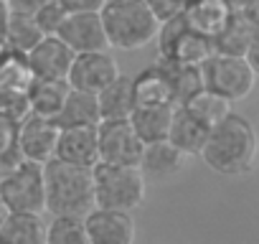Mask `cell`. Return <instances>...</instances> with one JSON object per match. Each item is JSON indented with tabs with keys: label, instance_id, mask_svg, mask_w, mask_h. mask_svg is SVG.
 <instances>
[{
	"label": "cell",
	"instance_id": "cell-1",
	"mask_svg": "<svg viewBox=\"0 0 259 244\" xmlns=\"http://www.w3.org/2000/svg\"><path fill=\"white\" fill-rule=\"evenodd\" d=\"M203 163L219 176H246L256 163V133L241 114H226L208 130L201 148Z\"/></svg>",
	"mask_w": 259,
	"mask_h": 244
},
{
	"label": "cell",
	"instance_id": "cell-2",
	"mask_svg": "<svg viewBox=\"0 0 259 244\" xmlns=\"http://www.w3.org/2000/svg\"><path fill=\"white\" fill-rule=\"evenodd\" d=\"M44 193L46 211L84 216L94 206V181L92 168L71 166L59 158L46 160L44 166Z\"/></svg>",
	"mask_w": 259,
	"mask_h": 244
},
{
	"label": "cell",
	"instance_id": "cell-3",
	"mask_svg": "<svg viewBox=\"0 0 259 244\" xmlns=\"http://www.w3.org/2000/svg\"><path fill=\"white\" fill-rule=\"evenodd\" d=\"M107 44L119 51H135L155 41L158 21L145 0H107L99 8Z\"/></svg>",
	"mask_w": 259,
	"mask_h": 244
},
{
	"label": "cell",
	"instance_id": "cell-4",
	"mask_svg": "<svg viewBox=\"0 0 259 244\" xmlns=\"http://www.w3.org/2000/svg\"><path fill=\"white\" fill-rule=\"evenodd\" d=\"M94 206L135 211L145 204L148 181L138 166H117V163H94Z\"/></svg>",
	"mask_w": 259,
	"mask_h": 244
},
{
	"label": "cell",
	"instance_id": "cell-5",
	"mask_svg": "<svg viewBox=\"0 0 259 244\" xmlns=\"http://www.w3.org/2000/svg\"><path fill=\"white\" fill-rule=\"evenodd\" d=\"M201 84L229 102L246 99L256 84V64H251L246 56L213 51L201 64Z\"/></svg>",
	"mask_w": 259,
	"mask_h": 244
},
{
	"label": "cell",
	"instance_id": "cell-6",
	"mask_svg": "<svg viewBox=\"0 0 259 244\" xmlns=\"http://www.w3.org/2000/svg\"><path fill=\"white\" fill-rule=\"evenodd\" d=\"M0 198L8 211L18 214H44V168L31 160H18L0 173Z\"/></svg>",
	"mask_w": 259,
	"mask_h": 244
},
{
	"label": "cell",
	"instance_id": "cell-7",
	"mask_svg": "<svg viewBox=\"0 0 259 244\" xmlns=\"http://www.w3.org/2000/svg\"><path fill=\"white\" fill-rule=\"evenodd\" d=\"M158 46H160V56H168V59H176L181 64H188V66H198L213 54V44L211 38L196 33L188 28L183 13L163 21L158 26Z\"/></svg>",
	"mask_w": 259,
	"mask_h": 244
},
{
	"label": "cell",
	"instance_id": "cell-8",
	"mask_svg": "<svg viewBox=\"0 0 259 244\" xmlns=\"http://www.w3.org/2000/svg\"><path fill=\"white\" fill-rule=\"evenodd\" d=\"M143 140L133 130L130 119H99L97 125V163L138 166L143 155Z\"/></svg>",
	"mask_w": 259,
	"mask_h": 244
},
{
	"label": "cell",
	"instance_id": "cell-9",
	"mask_svg": "<svg viewBox=\"0 0 259 244\" xmlns=\"http://www.w3.org/2000/svg\"><path fill=\"white\" fill-rule=\"evenodd\" d=\"M56 138H59V125L51 117L26 112V117L18 119L16 148H18V155L23 160H31L38 166L51 160L56 153Z\"/></svg>",
	"mask_w": 259,
	"mask_h": 244
},
{
	"label": "cell",
	"instance_id": "cell-10",
	"mask_svg": "<svg viewBox=\"0 0 259 244\" xmlns=\"http://www.w3.org/2000/svg\"><path fill=\"white\" fill-rule=\"evenodd\" d=\"M84 229L89 244H133L138 234L133 211L104 206H92L84 214Z\"/></svg>",
	"mask_w": 259,
	"mask_h": 244
},
{
	"label": "cell",
	"instance_id": "cell-11",
	"mask_svg": "<svg viewBox=\"0 0 259 244\" xmlns=\"http://www.w3.org/2000/svg\"><path fill=\"white\" fill-rule=\"evenodd\" d=\"M119 74L117 61L107 54V49L99 51H84V54H74L69 71H66V82L74 89L81 92H92L97 94L102 87H107L114 76Z\"/></svg>",
	"mask_w": 259,
	"mask_h": 244
},
{
	"label": "cell",
	"instance_id": "cell-12",
	"mask_svg": "<svg viewBox=\"0 0 259 244\" xmlns=\"http://www.w3.org/2000/svg\"><path fill=\"white\" fill-rule=\"evenodd\" d=\"M56 36L74 54L109 49L107 36H104V26H102V18H99V11H71V13H66V18L61 21Z\"/></svg>",
	"mask_w": 259,
	"mask_h": 244
},
{
	"label": "cell",
	"instance_id": "cell-13",
	"mask_svg": "<svg viewBox=\"0 0 259 244\" xmlns=\"http://www.w3.org/2000/svg\"><path fill=\"white\" fill-rule=\"evenodd\" d=\"M256 38H259V28H256V8H241L231 13L226 28L211 41L213 51L221 54H234V56H246L251 64L256 56Z\"/></svg>",
	"mask_w": 259,
	"mask_h": 244
},
{
	"label": "cell",
	"instance_id": "cell-14",
	"mask_svg": "<svg viewBox=\"0 0 259 244\" xmlns=\"http://www.w3.org/2000/svg\"><path fill=\"white\" fill-rule=\"evenodd\" d=\"M186 163H188V155L183 150H178L168 138H163V140L143 145V155H140L138 168L143 171L145 181L170 183L173 178H178L186 171Z\"/></svg>",
	"mask_w": 259,
	"mask_h": 244
},
{
	"label": "cell",
	"instance_id": "cell-15",
	"mask_svg": "<svg viewBox=\"0 0 259 244\" xmlns=\"http://www.w3.org/2000/svg\"><path fill=\"white\" fill-rule=\"evenodd\" d=\"M74 51L59 36H41L28 51L26 61L33 79H66Z\"/></svg>",
	"mask_w": 259,
	"mask_h": 244
},
{
	"label": "cell",
	"instance_id": "cell-16",
	"mask_svg": "<svg viewBox=\"0 0 259 244\" xmlns=\"http://www.w3.org/2000/svg\"><path fill=\"white\" fill-rule=\"evenodd\" d=\"M54 158H59L64 163H71V166L92 168L99 160V155H97V125L59 128Z\"/></svg>",
	"mask_w": 259,
	"mask_h": 244
},
{
	"label": "cell",
	"instance_id": "cell-17",
	"mask_svg": "<svg viewBox=\"0 0 259 244\" xmlns=\"http://www.w3.org/2000/svg\"><path fill=\"white\" fill-rule=\"evenodd\" d=\"M231 13H234V6L229 0H186L183 6V18L188 28L211 41L226 28Z\"/></svg>",
	"mask_w": 259,
	"mask_h": 244
},
{
	"label": "cell",
	"instance_id": "cell-18",
	"mask_svg": "<svg viewBox=\"0 0 259 244\" xmlns=\"http://www.w3.org/2000/svg\"><path fill=\"white\" fill-rule=\"evenodd\" d=\"M211 128H206L201 119H196L183 104H173V114H170V128H168V140L183 150L188 158L201 155V148L206 143Z\"/></svg>",
	"mask_w": 259,
	"mask_h": 244
},
{
	"label": "cell",
	"instance_id": "cell-19",
	"mask_svg": "<svg viewBox=\"0 0 259 244\" xmlns=\"http://www.w3.org/2000/svg\"><path fill=\"white\" fill-rule=\"evenodd\" d=\"M33 82L26 54L6 49L0 51V97L3 99H26V89Z\"/></svg>",
	"mask_w": 259,
	"mask_h": 244
},
{
	"label": "cell",
	"instance_id": "cell-20",
	"mask_svg": "<svg viewBox=\"0 0 259 244\" xmlns=\"http://www.w3.org/2000/svg\"><path fill=\"white\" fill-rule=\"evenodd\" d=\"M99 104H97V94L92 92H81L69 87L66 99L61 104V109L56 112L54 122L59 128H79V125H99Z\"/></svg>",
	"mask_w": 259,
	"mask_h": 244
},
{
	"label": "cell",
	"instance_id": "cell-21",
	"mask_svg": "<svg viewBox=\"0 0 259 244\" xmlns=\"http://www.w3.org/2000/svg\"><path fill=\"white\" fill-rule=\"evenodd\" d=\"M69 92L66 79H33L26 89V112L41 117H56Z\"/></svg>",
	"mask_w": 259,
	"mask_h": 244
},
{
	"label": "cell",
	"instance_id": "cell-22",
	"mask_svg": "<svg viewBox=\"0 0 259 244\" xmlns=\"http://www.w3.org/2000/svg\"><path fill=\"white\" fill-rule=\"evenodd\" d=\"M97 104L102 119H127L133 112V79L117 74L107 87L97 92Z\"/></svg>",
	"mask_w": 259,
	"mask_h": 244
},
{
	"label": "cell",
	"instance_id": "cell-23",
	"mask_svg": "<svg viewBox=\"0 0 259 244\" xmlns=\"http://www.w3.org/2000/svg\"><path fill=\"white\" fill-rule=\"evenodd\" d=\"M0 241L6 244H46V224L41 214L8 211L0 224Z\"/></svg>",
	"mask_w": 259,
	"mask_h": 244
},
{
	"label": "cell",
	"instance_id": "cell-24",
	"mask_svg": "<svg viewBox=\"0 0 259 244\" xmlns=\"http://www.w3.org/2000/svg\"><path fill=\"white\" fill-rule=\"evenodd\" d=\"M170 114H173V104H155V107H133L130 112V125L138 133V138L143 143H155L168 138V128H170Z\"/></svg>",
	"mask_w": 259,
	"mask_h": 244
},
{
	"label": "cell",
	"instance_id": "cell-25",
	"mask_svg": "<svg viewBox=\"0 0 259 244\" xmlns=\"http://www.w3.org/2000/svg\"><path fill=\"white\" fill-rule=\"evenodd\" d=\"M133 102L135 107H155V104H176L168 79L158 66L140 71L133 79Z\"/></svg>",
	"mask_w": 259,
	"mask_h": 244
},
{
	"label": "cell",
	"instance_id": "cell-26",
	"mask_svg": "<svg viewBox=\"0 0 259 244\" xmlns=\"http://www.w3.org/2000/svg\"><path fill=\"white\" fill-rule=\"evenodd\" d=\"M178 104H183L196 119L203 122L206 128H213L216 122H221L226 114H231V102H229L226 97L211 92L208 87H198L193 94H188V97H186L183 102H178Z\"/></svg>",
	"mask_w": 259,
	"mask_h": 244
},
{
	"label": "cell",
	"instance_id": "cell-27",
	"mask_svg": "<svg viewBox=\"0 0 259 244\" xmlns=\"http://www.w3.org/2000/svg\"><path fill=\"white\" fill-rule=\"evenodd\" d=\"M41 28L36 26L31 13H18V11H8L6 23H3V46L26 54L38 38H41Z\"/></svg>",
	"mask_w": 259,
	"mask_h": 244
},
{
	"label": "cell",
	"instance_id": "cell-28",
	"mask_svg": "<svg viewBox=\"0 0 259 244\" xmlns=\"http://www.w3.org/2000/svg\"><path fill=\"white\" fill-rule=\"evenodd\" d=\"M155 66H158V69L163 71V76L168 79L176 104L183 102L188 94H193L198 87H203V84H201V69H198V66H188V64H181V61L168 59V56H160Z\"/></svg>",
	"mask_w": 259,
	"mask_h": 244
},
{
	"label": "cell",
	"instance_id": "cell-29",
	"mask_svg": "<svg viewBox=\"0 0 259 244\" xmlns=\"http://www.w3.org/2000/svg\"><path fill=\"white\" fill-rule=\"evenodd\" d=\"M46 244H89L84 216L54 214L51 224H46Z\"/></svg>",
	"mask_w": 259,
	"mask_h": 244
},
{
	"label": "cell",
	"instance_id": "cell-30",
	"mask_svg": "<svg viewBox=\"0 0 259 244\" xmlns=\"http://www.w3.org/2000/svg\"><path fill=\"white\" fill-rule=\"evenodd\" d=\"M16 135H18V117L0 112V166H6V168L21 160L18 148H16Z\"/></svg>",
	"mask_w": 259,
	"mask_h": 244
},
{
	"label": "cell",
	"instance_id": "cell-31",
	"mask_svg": "<svg viewBox=\"0 0 259 244\" xmlns=\"http://www.w3.org/2000/svg\"><path fill=\"white\" fill-rule=\"evenodd\" d=\"M66 13L69 11L59 3V0H51V3L41 6L38 11H33L31 16H33V21H36V26L41 28L44 36H56V31H59L61 21L66 18Z\"/></svg>",
	"mask_w": 259,
	"mask_h": 244
},
{
	"label": "cell",
	"instance_id": "cell-32",
	"mask_svg": "<svg viewBox=\"0 0 259 244\" xmlns=\"http://www.w3.org/2000/svg\"><path fill=\"white\" fill-rule=\"evenodd\" d=\"M145 6L150 8V13L155 16L158 23L183 13V6H186V0H145Z\"/></svg>",
	"mask_w": 259,
	"mask_h": 244
},
{
	"label": "cell",
	"instance_id": "cell-33",
	"mask_svg": "<svg viewBox=\"0 0 259 244\" xmlns=\"http://www.w3.org/2000/svg\"><path fill=\"white\" fill-rule=\"evenodd\" d=\"M59 3L71 13V11H99L107 0H59Z\"/></svg>",
	"mask_w": 259,
	"mask_h": 244
},
{
	"label": "cell",
	"instance_id": "cell-34",
	"mask_svg": "<svg viewBox=\"0 0 259 244\" xmlns=\"http://www.w3.org/2000/svg\"><path fill=\"white\" fill-rule=\"evenodd\" d=\"M46 3H51V0H6L8 11H18V13H33Z\"/></svg>",
	"mask_w": 259,
	"mask_h": 244
},
{
	"label": "cell",
	"instance_id": "cell-35",
	"mask_svg": "<svg viewBox=\"0 0 259 244\" xmlns=\"http://www.w3.org/2000/svg\"><path fill=\"white\" fill-rule=\"evenodd\" d=\"M6 16H8V6H6V0H0V46H3V23H6Z\"/></svg>",
	"mask_w": 259,
	"mask_h": 244
},
{
	"label": "cell",
	"instance_id": "cell-36",
	"mask_svg": "<svg viewBox=\"0 0 259 244\" xmlns=\"http://www.w3.org/2000/svg\"><path fill=\"white\" fill-rule=\"evenodd\" d=\"M229 3L236 11H241V8H256V0H229Z\"/></svg>",
	"mask_w": 259,
	"mask_h": 244
},
{
	"label": "cell",
	"instance_id": "cell-37",
	"mask_svg": "<svg viewBox=\"0 0 259 244\" xmlns=\"http://www.w3.org/2000/svg\"><path fill=\"white\" fill-rule=\"evenodd\" d=\"M6 214H8V209H6V204H3V198H0V224H3V219H6Z\"/></svg>",
	"mask_w": 259,
	"mask_h": 244
}]
</instances>
